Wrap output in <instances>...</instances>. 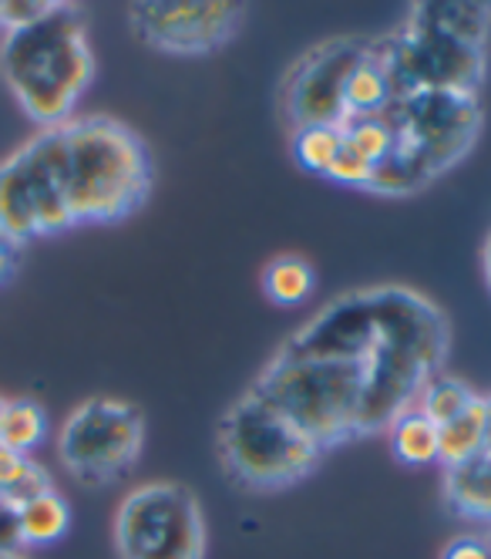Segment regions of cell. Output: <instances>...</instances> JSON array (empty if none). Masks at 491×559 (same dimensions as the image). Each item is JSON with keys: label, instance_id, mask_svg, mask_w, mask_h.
Masks as SVG:
<instances>
[{"label": "cell", "instance_id": "1", "mask_svg": "<svg viewBox=\"0 0 491 559\" xmlns=\"http://www.w3.org/2000/svg\"><path fill=\"white\" fill-rule=\"evenodd\" d=\"M279 354L360 365V435H374L391 428L400 412L415 408L424 384L441 374L447 321L428 297L415 290H357L326 304L310 324L283 344Z\"/></svg>", "mask_w": 491, "mask_h": 559}, {"label": "cell", "instance_id": "2", "mask_svg": "<svg viewBox=\"0 0 491 559\" xmlns=\"http://www.w3.org/2000/svg\"><path fill=\"white\" fill-rule=\"evenodd\" d=\"M0 78L40 129H55L74 118L81 95L95 78V55L77 8L58 11L21 31L0 37Z\"/></svg>", "mask_w": 491, "mask_h": 559}, {"label": "cell", "instance_id": "3", "mask_svg": "<svg viewBox=\"0 0 491 559\" xmlns=\"http://www.w3.org/2000/svg\"><path fill=\"white\" fill-rule=\"evenodd\" d=\"M64 139V192L74 226L132 216L152 189V158L139 132L108 115L71 118Z\"/></svg>", "mask_w": 491, "mask_h": 559}, {"label": "cell", "instance_id": "4", "mask_svg": "<svg viewBox=\"0 0 491 559\" xmlns=\"http://www.w3.org/2000/svg\"><path fill=\"white\" fill-rule=\"evenodd\" d=\"M391 152L374 166L367 192L411 195L468 155L481 132L475 92H415L400 95L391 111Z\"/></svg>", "mask_w": 491, "mask_h": 559}, {"label": "cell", "instance_id": "5", "mask_svg": "<svg viewBox=\"0 0 491 559\" xmlns=\"http://www.w3.org/2000/svg\"><path fill=\"white\" fill-rule=\"evenodd\" d=\"M253 391L307 431L323 452L360 435L363 368L354 361L276 354Z\"/></svg>", "mask_w": 491, "mask_h": 559}, {"label": "cell", "instance_id": "6", "mask_svg": "<svg viewBox=\"0 0 491 559\" xmlns=\"http://www.w3.org/2000/svg\"><path fill=\"white\" fill-rule=\"evenodd\" d=\"M219 452L226 472L242 489L276 492L307 478L323 449L253 388L219 421Z\"/></svg>", "mask_w": 491, "mask_h": 559}, {"label": "cell", "instance_id": "7", "mask_svg": "<svg viewBox=\"0 0 491 559\" xmlns=\"http://www.w3.org/2000/svg\"><path fill=\"white\" fill-rule=\"evenodd\" d=\"M71 226L61 126L37 129V135L0 163V236L24 250L31 239L55 236Z\"/></svg>", "mask_w": 491, "mask_h": 559}, {"label": "cell", "instance_id": "8", "mask_svg": "<svg viewBox=\"0 0 491 559\" xmlns=\"http://www.w3.org/2000/svg\"><path fill=\"white\" fill-rule=\"evenodd\" d=\"M121 559H206V519L182 483H145L115 512Z\"/></svg>", "mask_w": 491, "mask_h": 559}, {"label": "cell", "instance_id": "9", "mask_svg": "<svg viewBox=\"0 0 491 559\" xmlns=\"http://www.w3.org/2000/svg\"><path fill=\"white\" fill-rule=\"evenodd\" d=\"M381 64L391 74L394 95L415 92H475L484 78V48H471L458 37L428 24L421 14H407V21L374 41Z\"/></svg>", "mask_w": 491, "mask_h": 559}, {"label": "cell", "instance_id": "10", "mask_svg": "<svg viewBox=\"0 0 491 559\" xmlns=\"http://www.w3.org/2000/svg\"><path fill=\"white\" fill-rule=\"evenodd\" d=\"M145 445V415L118 397L81 402L58 435V459L81 486H108L125 475Z\"/></svg>", "mask_w": 491, "mask_h": 559}, {"label": "cell", "instance_id": "11", "mask_svg": "<svg viewBox=\"0 0 491 559\" xmlns=\"http://www.w3.org/2000/svg\"><path fill=\"white\" fill-rule=\"evenodd\" d=\"M371 37H334L310 48L283 78L279 105L286 122L297 129L310 126H344L347 105L344 92L354 68L371 55Z\"/></svg>", "mask_w": 491, "mask_h": 559}, {"label": "cell", "instance_id": "12", "mask_svg": "<svg viewBox=\"0 0 491 559\" xmlns=\"http://www.w3.org/2000/svg\"><path fill=\"white\" fill-rule=\"evenodd\" d=\"M246 17L236 0H145L129 8V24L142 45L166 55L219 51Z\"/></svg>", "mask_w": 491, "mask_h": 559}, {"label": "cell", "instance_id": "13", "mask_svg": "<svg viewBox=\"0 0 491 559\" xmlns=\"http://www.w3.org/2000/svg\"><path fill=\"white\" fill-rule=\"evenodd\" d=\"M444 502L471 523H491V449L444 468Z\"/></svg>", "mask_w": 491, "mask_h": 559}, {"label": "cell", "instance_id": "14", "mask_svg": "<svg viewBox=\"0 0 491 559\" xmlns=\"http://www.w3.org/2000/svg\"><path fill=\"white\" fill-rule=\"evenodd\" d=\"M411 11L471 48L488 45L491 4H484V0H428V4H415Z\"/></svg>", "mask_w": 491, "mask_h": 559}, {"label": "cell", "instance_id": "15", "mask_svg": "<svg viewBox=\"0 0 491 559\" xmlns=\"http://www.w3.org/2000/svg\"><path fill=\"white\" fill-rule=\"evenodd\" d=\"M394 102H397V95H394V85H391V74L381 64L378 48H371V55H367L354 68L350 82H347V92H344L347 118H378V115H387Z\"/></svg>", "mask_w": 491, "mask_h": 559}, {"label": "cell", "instance_id": "16", "mask_svg": "<svg viewBox=\"0 0 491 559\" xmlns=\"http://www.w3.org/2000/svg\"><path fill=\"white\" fill-rule=\"evenodd\" d=\"M484 449H488V397H475L462 415L438 428V462L447 468Z\"/></svg>", "mask_w": 491, "mask_h": 559}, {"label": "cell", "instance_id": "17", "mask_svg": "<svg viewBox=\"0 0 491 559\" xmlns=\"http://www.w3.org/2000/svg\"><path fill=\"white\" fill-rule=\"evenodd\" d=\"M71 530V509L68 502L51 489L17 509V536L24 546H51Z\"/></svg>", "mask_w": 491, "mask_h": 559}, {"label": "cell", "instance_id": "18", "mask_svg": "<svg viewBox=\"0 0 491 559\" xmlns=\"http://www.w3.org/2000/svg\"><path fill=\"white\" fill-rule=\"evenodd\" d=\"M387 438H391V452H394V459L404 462V465L421 468V465L438 462V425H431L418 408L400 412V415L391 421Z\"/></svg>", "mask_w": 491, "mask_h": 559}, {"label": "cell", "instance_id": "19", "mask_svg": "<svg viewBox=\"0 0 491 559\" xmlns=\"http://www.w3.org/2000/svg\"><path fill=\"white\" fill-rule=\"evenodd\" d=\"M48 435V415L31 397H14L0 415V449L31 455Z\"/></svg>", "mask_w": 491, "mask_h": 559}, {"label": "cell", "instance_id": "20", "mask_svg": "<svg viewBox=\"0 0 491 559\" xmlns=\"http://www.w3.org/2000/svg\"><path fill=\"white\" fill-rule=\"evenodd\" d=\"M51 492V475L31 462V455H17L0 449V502L21 509L24 502Z\"/></svg>", "mask_w": 491, "mask_h": 559}, {"label": "cell", "instance_id": "21", "mask_svg": "<svg viewBox=\"0 0 491 559\" xmlns=\"http://www.w3.org/2000/svg\"><path fill=\"white\" fill-rule=\"evenodd\" d=\"M263 290L276 307H300L313 294V270L300 257H276L263 270Z\"/></svg>", "mask_w": 491, "mask_h": 559}, {"label": "cell", "instance_id": "22", "mask_svg": "<svg viewBox=\"0 0 491 559\" xmlns=\"http://www.w3.org/2000/svg\"><path fill=\"white\" fill-rule=\"evenodd\" d=\"M475 391L465 384V381H458V378H447V374H434L428 384H424V391L418 394V402H415V408L431 421V425H447L455 415H462L471 402H475Z\"/></svg>", "mask_w": 491, "mask_h": 559}, {"label": "cell", "instance_id": "23", "mask_svg": "<svg viewBox=\"0 0 491 559\" xmlns=\"http://www.w3.org/2000/svg\"><path fill=\"white\" fill-rule=\"evenodd\" d=\"M340 145H344L340 126H310L294 132V158L300 163V169L313 176H326L334 169Z\"/></svg>", "mask_w": 491, "mask_h": 559}, {"label": "cell", "instance_id": "24", "mask_svg": "<svg viewBox=\"0 0 491 559\" xmlns=\"http://www.w3.org/2000/svg\"><path fill=\"white\" fill-rule=\"evenodd\" d=\"M340 135H344V148L360 155L367 166H378L381 158L391 152V122L387 115H378V118H347L340 126Z\"/></svg>", "mask_w": 491, "mask_h": 559}, {"label": "cell", "instance_id": "25", "mask_svg": "<svg viewBox=\"0 0 491 559\" xmlns=\"http://www.w3.org/2000/svg\"><path fill=\"white\" fill-rule=\"evenodd\" d=\"M55 11H58L55 0H0V27L21 31L51 17Z\"/></svg>", "mask_w": 491, "mask_h": 559}, {"label": "cell", "instance_id": "26", "mask_svg": "<svg viewBox=\"0 0 491 559\" xmlns=\"http://www.w3.org/2000/svg\"><path fill=\"white\" fill-rule=\"evenodd\" d=\"M371 176H374V166H367L360 155L347 152L344 145H340V155H337L334 169L326 173V179H334V182H340V186H357V189H367V186H371Z\"/></svg>", "mask_w": 491, "mask_h": 559}, {"label": "cell", "instance_id": "27", "mask_svg": "<svg viewBox=\"0 0 491 559\" xmlns=\"http://www.w3.org/2000/svg\"><path fill=\"white\" fill-rule=\"evenodd\" d=\"M441 559H491V539H478V536H458L447 543Z\"/></svg>", "mask_w": 491, "mask_h": 559}, {"label": "cell", "instance_id": "28", "mask_svg": "<svg viewBox=\"0 0 491 559\" xmlns=\"http://www.w3.org/2000/svg\"><path fill=\"white\" fill-rule=\"evenodd\" d=\"M17 263H21V247H14L11 239L0 236V287L11 284V276L17 273Z\"/></svg>", "mask_w": 491, "mask_h": 559}, {"label": "cell", "instance_id": "29", "mask_svg": "<svg viewBox=\"0 0 491 559\" xmlns=\"http://www.w3.org/2000/svg\"><path fill=\"white\" fill-rule=\"evenodd\" d=\"M484 276H488V287H491V236H488V243H484Z\"/></svg>", "mask_w": 491, "mask_h": 559}, {"label": "cell", "instance_id": "30", "mask_svg": "<svg viewBox=\"0 0 491 559\" xmlns=\"http://www.w3.org/2000/svg\"><path fill=\"white\" fill-rule=\"evenodd\" d=\"M488 449H491V397H488Z\"/></svg>", "mask_w": 491, "mask_h": 559}, {"label": "cell", "instance_id": "31", "mask_svg": "<svg viewBox=\"0 0 491 559\" xmlns=\"http://www.w3.org/2000/svg\"><path fill=\"white\" fill-rule=\"evenodd\" d=\"M0 559H27L24 552H0Z\"/></svg>", "mask_w": 491, "mask_h": 559}, {"label": "cell", "instance_id": "32", "mask_svg": "<svg viewBox=\"0 0 491 559\" xmlns=\"http://www.w3.org/2000/svg\"><path fill=\"white\" fill-rule=\"evenodd\" d=\"M4 405H8V397H4V394H0V415H4Z\"/></svg>", "mask_w": 491, "mask_h": 559}]
</instances>
